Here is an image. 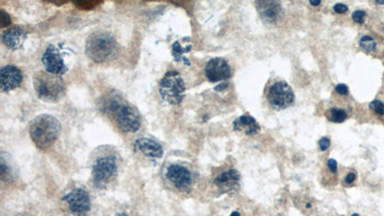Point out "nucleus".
I'll list each match as a JSON object with an SVG mask.
<instances>
[{"instance_id":"obj_1","label":"nucleus","mask_w":384,"mask_h":216,"mask_svg":"<svg viewBox=\"0 0 384 216\" xmlns=\"http://www.w3.org/2000/svg\"><path fill=\"white\" fill-rule=\"evenodd\" d=\"M30 136L37 148L46 150L54 143L61 132V124L56 117L41 115L30 124Z\"/></svg>"},{"instance_id":"obj_2","label":"nucleus","mask_w":384,"mask_h":216,"mask_svg":"<svg viewBox=\"0 0 384 216\" xmlns=\"http://www.w3.org/2000/svg\"><path fill=\"white\" fill-rule=\"evenodd\" d=\"M85 51L93 62L106 63L118 55L119 45L110 33L96 32L88 39Z\"/></svg>"},{"instance_id":"obj_3","label":"nucleus","mask_w":384,"mask_h":216,"mask_svg":"<svg viewBox=\"0 0 384 216\" xmlns=\"http://www.w3.org/2000/svg\"><path fill=\"white\" fill-rule=\"evenodd\" d=\"M33 83L37 97L45 102H58L64 96L65 85L60 75L47 71L37 72Z\"/></svg>"},{"instance_id":"obj_4","label":"nucleus","mask_w":384,"mask_h":216,"mask_svg":"<svg viewBox=\"0 0 384 216\" xmlns=\"http://www.w3.org/2000/svg\"><path fill=\"white\" fill-rule=\"evenodd\" d=\"M185 92V85L181 74L175 70L166 72L160 83V94L162 98L171 105H179Z\"/></svg>"},{"instance_id":"obj_5","label":"nucleus","mask_w":384,"mask_h":216,"mask_svg":"<svg viewBox=\"0 0 384 216\" xmlns=\"http://www.w3.org/2000/svg\"><path fill=\"white\" fill-rule=\"evenodd\" d=\"M266 98L272 108L282 111L292 106L295 94L286 82L276 81L267 89Z\"/></svg>"},{"instance_id":"obj_6","label":"nucleus","mask_w":384,"mask_h":216,"mask_svg":"<svg viewBox=\"0 0 384 216\" xmlns=\"http://www.w3.org/2000/svg\"><path fill=\"white\" fill-rule=\"evenodd\" d=\"M117 173L118 162L116 157L106 156L99 158L92 167L93 185L98 189H103L117 176Z\"/></svg>"},{"instance_id":"obj_7","label":"nucleus","mask_w":384,"mask_h":216,"mask_svg":"<svg viewBox=\"0 0 384 216\" xmlns=\"http://www.w3.org/2000/svg\"><path fill=\"white\" fill-rule=\"evenodd\" d=\"M119 128L125 133H135L140 128L141 118L137 109L125 104L124 101L112 113Z\"/></svg>"},{"instance_id":"obj_8","label":"nucleus","mask_w":384,"mask_h":216,"mask_svg":"<svg viewBox=\"0 0 384 216\" xmlns=\"http://www.w3.org/2000/svg\"><path fill=\"white\" fill-rule=\"evenodd\" d=\"M68 205L74 216H86L91 210V199L89 193L82 189H76L63 198Z\"/></svg>"},{"instance_id":"obj_9","label":"nucleus","mask_w":384,"mask_h":216,"mask_svg":"<svg viewBox=\"0 0 384 216\" xmlns=\"http://www.w3.org/2000/svg\"><path fill=\"white\" fill-rule=\"evenodd\" d=\"M206 76L211 83L228 80L232 76L229 63L223 58H213L210 60L205 67Z\"/></svg>"},{"instance_id":"obj_10","label":"nucleus","mask_w":384,"mask_h":216,"mask_svg":"<svg viewBox=\"0 0 384 216\" xmlns=\"http://www.w3.org/2000/svg\"><path fill=\"white\" fill-rule=\"evenodd\" d=\"M166 178L180 190H187L192 185L191 172L180 164H171L166 170Z\"/></svg>"},{"instance_id":"obj_11","label":"nucleus","mask_w":384,"mask_h":216,"mask_svg":"<svg viewBox=\"0 0 384 216\" xmlns=\"http://www.w3.org/2000/svg\"><path fill=\"white\" fill-rule=\"evenodd\" d=\"M43 63L46 67V71L51 74L62 75L67 71V67L64 64L60 51L54 45H50L46 48L43 56Z\"/></svg>"},{"instance_id":"obj_12","label":"nucleus","mask_w":384,"mask_h":216,"mask_svg":"<svg viewBox=\"0 0 384 216\" xmlns=\"http://www.w3.org/2000/svg\"><path fill=\"white\" fill-rule=\"evenodd\" d=\"M256 6L259 16L267 24H276L284 17V10L277 1H258Z\"/></svg>"},{"instance_id":"obj_13","label":"nucleus","mask_w":384,"mask_h":216,"mask_svg":"<svg viewBox=\"0 0 384 216\" xmlns=\"http://www.w3.org/2000/svg\"><path fill=\"white\" fill-rule=\"evenodd\" d=\"M22 73L14 65H6L0 71L1 91L7 92L15 90L22 82Z\"/></svg>"},{"instance_id":"obj_14","label":"nucleus","mask_w":384,"mask_h":216,"mask_svg":"<svg viewBox=\"0 0 384 216\" xmlns=\"http://www.w3.org/2000/svg\"><path fill=\"white\" fill-rule=\"evenodd\" d=\"M240 175L236 169H229L221 173L214 180V185L223 193H229L238 190L239 188Z\"/></svg>"},{"instance_id":"obj_15","label":"nucleus","mask_w":384,"mask_h":216,"mask_svg":"<svg viewBox=\"0 0 384 216\" xmlns=\"http://www.w3.org/2000/svg\"><path fill=\"white\" fill-rule=\"evenodd\" d=\"M136 147L148 158L153 160L161 159L164 156V149L162 145L154 139L148 137H140L136 141Z\"/></svg>"},{"instance_id":"obj_16","label":"nucleus","mask_w":384,"mask_h":216,"mask_svg":"<svg viewBox=\"0 0 384 216\" xmlns=\"http://www.w3.org/2000/svg\"><path fill=\"white\" fill-rule=\"evenodd\" d=\"M27 38V33L23 29L13 27L5 31L2 35V42L10 49H19Z\"/></svg>"},{"instance_id":"obj_17","label":"nucleus","mask_w":384,"mask_h":216,"mask_svg":"<svg viewBox=\"0 0 384 216\" xmlns=\"http://www.w3.org/2000/svg\"><path fill=\"white\" fill-rule=\"evenodd\" d=\"M234 130L237 132H244L248 135H253L257 134L260 128L254 117L244 115L238 117L234 122Z\"/></svg>"},{"instance_id":"obj_18","label":"nucleus","mask_w":384,"mask_h":216,"mask_svg":"<svg viewBox=\"0 0 384 216\" xmlns=\"http://www.w3.org/2000/svg\"><path fill=\"white\" fill-rule=\"evenodd\" d=\"M191 45L183 46L180 42H175L172 46V55H173L174 60L178 63L183 62V63H185L186 65H190L189 60L184 57V54L189 52L191 50Z\"/></svg>"},{"instance_id":"obj_19","label":"nucleus","mask_w":384,"mask_h":216,"mask_svg":"<svg viewBox=\"0 0 384 216\" xmlns=\"http://www.w3.org/2000/svg\"><path fill=\"white\" fill-rule=\"evenodd\" d=\"M327 117L331 122L342 123L347 119L348 114L344 109L330 108L327 113Z\"/></svg>"},{"instance_id":"obj_20","label":"nucleus","mask_w":384,"mask_h":216,"mask_svg":"<svg viewBox=\"0 0 384 216\" xmlns=\"http://www.w3.org/2000/svg\"><path fill=\"white\" fill-rule=\"evenodd\" d=\"M359 45L363 50L367 52H374L376 50V42L370 36H363L361 38Z\"/></svg>"},{"instance_id":"obj_21","label":"nucleus","mask_w":384,"mask_h":216,"mask_svg":"<svg viewBox=\"0 0 384 216\" xmlns=\"http://www.w3.org/2000/svg\"><path fill=\"white\" fill-rule=\"evenodd\" d=\"M13 174H14V171L11 170V167H10L9 164L6 163L4 157L2 156V157H1V168H0L1 179L3 181H6V182H9V181L12 180V179H14Z\"/></svg>"},{"instance_id":"obj_22","label":"nucleus","mask_w":384,"mask_h":216,"mask_svg":"<svg viewBox=\"0 0 384 216\" xmlns=\"http://www.w3.org/2000/svg\"><path fill=\"white\" fill-rule=\"evenodd\" d=\"M75 6L81 10H91L100 4L99 1H78L74 2Z\"/></svg>"},{"instance_id":"obj_23","label":"nucleus","mask_w":384,"mask_h":216,"mask_svg":"<svg viewBox=\"0 0 384 216\" xmlns=\"http://www.w3.org/2000/svg\"><path fill=\"white\" fill-rule=\"evenodd\" d=\"M370 109L378 116H384V103L380 100H374L370 103Z\"/></svg>"},{"instance_id":"obj_24","label":"nucleus","mask_w":384,"mask_h":216,"mask_svg":"<svg viewBox=\"0 0 384 216\" xmlns=\"http://www.w3.org/2000/svg\"><path fill=\"white\" fill-rule=\"evenodd\" d=\"M352 18H353V20H354L356 23L362 24V23H364V21H365L366 13L364 11H362V10H357V11H355V12L353 13Z\"/></svg>"},{"instance_id":"obj_25","label":"nucleus","mask_w":384,"mask_h":216,"mask_svg":"<svg viewBox=\"0 0 384 216\" xmlns=\"http://www.w3.org/2000/svg\"><path fill=\"white\" fill-rule=\"evenodd\" d=\"M0 17H1V27H7L12 23V20H11L9 15L5 11L1 10Z\"/></svg>"},{"instance_id":"obj_26","label":"nucleus","mask_w":384,"mask_h":216,"mask_svg":"<svg viewBox=\"0 0 384 216\" xmlns=\"http://www.w3.org/2000/svg\"><path fill=\"white\" fill-rule=\"evenodd\" d=\"M319 147L322 151H326L330 147V140L329 137H322L319 140Z\"/></svg>"},{"instance_id":"obj_27","label":"nucleus","mask_w":384,"mask_h":216,"mask_svg":"<svg viewBox=\"0 0 384 216\" xmlns=\"http://www.w3.org/2000/svg\"><path fill=\"white\" fill-rule=\"evenodd\" d=\"M335 91L340 95H348L349 94V88L345 84H339L335 87Z\"/></svg>"},{"instance_id":"obj_28","label":"nucleus","mask_w":384,"mask_h":216,"mask_svg":"<svg viewBox=\"0 0 384 216\" xmlns=\"http://www.w3.org/2000/svg\"><path fill=\"white\" fill-rule=\"evenodd\" d=\"M333 10H334V12H335V13H337V14H344V13L348 12L349 7H348L347 5H345V4H342V3H337V4H335V5H334Z\"/></svg>"},{"instance_id":"obj_29","label":"nucleus","mask_w":384,"mask_h":216,"mask_svg":"<svg viewBox=\"0 0 384 216\" xmlns=\"http://www.w3.org/2000/svg\"><path fill=\"white\" fill-rule=\"evenodd\" d=\"M328 167H329V169L331 173L335 174L337 172V162H336L335 160L330 159V160L328 161Z\"/></svg>"},{"instance_id":"obj_30","label":"nucleus","mask_w":384,"mask_h":216,"mask_svg":"<svg viewBox=\"0 0 384 216\" xmlns=\"http://www.w3.org/2000/svg\"><path fill=\"white\" fill-rule=\"evenodd\" d=\"M357 179V174L354 172H350L347 176L345 177V184L346 185H352Z\"/></svg>"},{"instance_id":"obj_31","label":"nucleus","mask_w":384,"mask_h":216,"mask_svg":"<svg viewBox=\"0 0 384 216\" xmlns=\"http://www.w3.org/2000/svg\"><path fill=\"white\" fill-rule=\"evenodd\" d=\"M228 86H229V84H228V83H223V84H220V85H218L217 87H215V89H214V90H217V91H221V90L227 89V88H228Z\"/></svg>"},{"instance_id":"obj_32","label":"nucleus","mask_w":384,"mask_h":216,"mask_svg":"<svg viewBox=\"0 0 384 216\" xmlns=\"http://www.w3.org/2000/svg\"><path fill=\"white\" fill-rule=\"evenodd\" d=\"M310 3H311L312 6H318V5H320L321 4V1L320 0H311Z\"/></svg>"},{"instance_id":"obj_33","label":"nucleus","mask_w":384,"mask_h":216,"mask_svg":"<svg viewBox=\"0 0 384 216\" xmlns=\"http://www.w3.org/2000/svg\"><path fill=\"white\" fill-rule=\"evenodd\" d=\"M231 216H240V213H239L238 211H234V212L231 214Z\"/></svg>"},{"instance_id":"obj_34","label":"nucleus","mask_w":384,"mask_h":216,"mask_svg":"<svg viewBox=\"0 0 384 216\" xmlns=\"http://www.w3.org/2000/svg\"><path fill=\"white\" fill-rule=\"evenodd\" d=\"M116 216H130L127 214V213H119V214H117Z\"/></svg>"},{"instance_id":"obj_35","label":"nucleus","mask_w":384,"mask_h":216,"mask_svg":"<svg viewBox=\"0 0 384 216\" xmlns=\"http://www.w3.org/2000/svg\"><path fill=\"white\" fill-rule=\"evenodd\" d=\"M375 3H377V4H384V1H375Z\"/></svg>"},{"instance_id":"obj_36","label":"nucleus","mask_w":384,"mask_h":216,"mask_svg":"<svg viewBox=\"0 0 384 216\" xmlns=\"http://www.w3.org/2000/svg\"><path fill=\"white\" fill-rule=\"evenodd\" d=\"M352 216H359V215H358V214H357V213H355V214H353V215H352Z\"/></svg>"}]
</instances>
